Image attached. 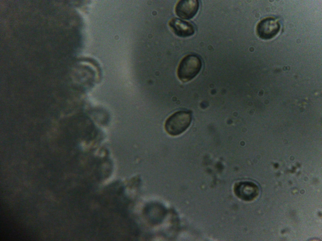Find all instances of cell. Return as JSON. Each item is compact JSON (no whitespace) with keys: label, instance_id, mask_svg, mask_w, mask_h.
<instances>
[{"label":"cell","instance_id":"6da1fadb","mask_svg":"<svg viewBox=\"0 0 322 241\" xmlns=\"http://www.w3.org/2000/svg\"><path fill=\"white\" fill-rule=\"evenodd\" d=\"M192 120L189 111H178L170 115L166 120L164 128L170 135L177 136L185 131L189 127Z\"/></svg>","mask_w":322,"mask_h":241},{"label":"cell","instance_id":"7a4b0ae2","mask_svg":"<svg viewBox=\"0 0 322 241\" xmlns=\"http://www.w3.org/2000/svg\"><path fill=\"white\" fill-rule=\"evenodd\" d=\"M202 66L200 58L195 54H189L184 57L180 62L177 75L181 81L186 82L194 78L199 72Z\"/></svg>","mask_w":322,"mask_h":241},{"label":"cell","instance_id":"3957f363","mask_svg":"<svg viewBox=\"0 0 322 241\" xmlns=\"http://www.w3.org/2000/svg\"><path fill=\"white\" fill-rule=\"evenodd\" d=\"M280 29V25L278 21L274 18L269 17L263 19L258 23L256 31L260 38L268 40L276 36Z\"/></svg>","mask_w":322,"mask_h":241},{"label":"cell","instance_id":"277c9868","mask_svg":"<svg viewBox=\"0 0 322 241\" xmlns=\"http://www.w3.org/2000/svg\"><path fill=\"white\" fill-rule=\"evenodd\" d=\"M199 7V3L196 0H182L177 3L175 8L176 15L185 19H189L193 18L197 13Z\"/></svg>","mask_w":322,"mask_h":241},{"label":"cell","instance_id":"5b68a950","mask_svg":"<svg viewBox=\"0 0 322 241\" xmlns=\"http://www.w3.org/2000/svg\"><path fill=\"white\" fill-rule=\"evenodd\" d=\"M234 190L239 198L245 201H251L256 198L259 193L258 186L249 182H240L235 185Z\"/></svg>","mask_w":322,"mask_h":241},{"label":"cell","instance_id":"8992f818","mask_svg":"<svg viewBox=\"0 0 322 241\" xmlns=\"http://www.w3.org/2000/svg\"><path fill=\"white\" fill-rule=\"evenodd\" d=\"M147 219L151 224H157L160 223L165 217L166 210L162 205L158 203H152L147 205L144 211Z\"/></svg>","mask_w":322,"mask_h":241},{"label":"cell","instance_id":"52a82bcc","mask_svg":"<svg viewBox=\"0 0 322 241\" xmlns=\"http://www.w3.org/2000/svg\"><path fill=\"white\" fill-rule=\"evenodd\" d=\"M169 24L174 33L179 37L190 36L195 32V28L192 24L178 18L171 19Z\"/></svg>","mask_w":322,"mask_h":241}]
</instances>
